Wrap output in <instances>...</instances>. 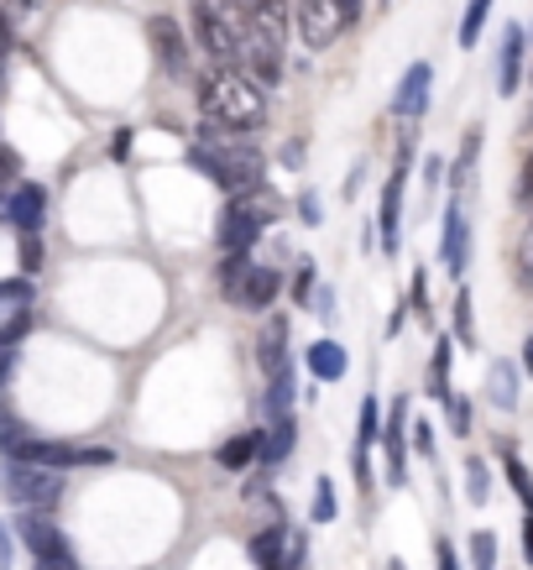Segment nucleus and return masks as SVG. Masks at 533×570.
I'll return each instance as SVG.
<instances>
[{
    "label": "nucleus",
    "instance_id": "1",
    "mask_svg": "<svg viewBox=\"0 0 533 570\" xmlns=\"http://www.w3.org/2000/svg\"><path fill=\"white\" fill-rule=\"evenodd\" d=\"M199 110L220 131H257L267 120V89H257L241 68H220L215 80L199 84Z\"/></svg>",
    "mask_w": 533,
    "mask_h": 570
},
{
    "label": "nucleus",
    "instance_id": "2",
    "mask_svg": "<svg viewBox=\"0 0 533 570\" xmlns=\"http://www.w3.org/2000/svg\"><path fill=\"white\" fill-rule=\"evenodd\" d=\"M0 497L17 508H53L63 497V472H47L32 461H0Z\"/></svg>",
    "mask_w": 533,
    "mask_h": 570
},
{
    "label": "nucleus",
    "instance_id": "3",
    "mask_svg": "<svg viewBox=\"0 0 533 570\" xmlns=\"http://www.w3.org/2000/svg\"><path fill=\"white\" fill-rule=\"evenodd\" d=\"M11 461H32V466H47V472H95V466H110L116 451H110V445H63V440L32 434Z\"/></svg>",
    "mask_w": 533,
    "mask_h": 570
},
{
    "label": "nucleus",
    "instance_id": "4",
    "mask_svg": "<svg viewBox=\"0 0 533 570\" xmlns=\"http://www.w3.org/2000/svg\"><path fill=\"white\" fill-rule=\"evenodd\" d=\"M408 162H414V141H403L393 173L382 183V204H376V241H382V256H397V246H403V189H408Z\"/></svg>",
    "mask_w": 533,
    "mask_h": 570
},
{
    "label": "nucleus",
    "instance_id": "5",
    "mask_svg": "<svg viewBox=\"0 0 533 570\" xmlns=\"http://www.w3.org/2000/svg\"><path fill=\"white\" fill-rule=\"evenodd\" d=\"M32 304H38L32 277L0 283V351H17L21 340H26V330H32Z\"/></svg>",
    "mask_w": 533,
    "mask_h": 570
},
{
    "label": "nucleus",
    "instance_id": "6",
    "mask_svg": "<svg viewBox=\"0 0 533 570\" xmlns=\"http://www.w3.org/2000/svg\"><path fill=\"white\" fill-rule=\"evenodd\" d=\"M194 42L204 48V59L210 63H220V68H241V38L210 11V6H204V0H194Z\"/></svg>",
    "mask_w": 533,
    "mask_h": 570
},
{
    "label": "nucleus",
    "instance_id": "7",
    "mask_svg": "<svg viewBox=\"0 0 533 570\" xmlns=\"http://www.w3.org/2000/svg\"><path fill=\"white\" fill-rule=\"evenodd\" d=\"M408 398H393V409H382V451H387V487L408 482Z\"/></svg>",
    "mask_w": 533,
    "mask_h": 570
},
{
    "label": "nucleus",
    "instance_id": "8",
    "mask_svg": "<svg viewBox=\"0 0 533 570\" xmlns=\"http://www.w3.org/2000/svg\"><path fill=\"white\" fill-rule=\"evenodd\" d=\"M17 534H21V545H26V555L32 560H58V555H74L68 550V534L47 518V513H38V508H26L17 518Z\"/></svg>",
    "mask_w": 533,
    "mask_h": 570
},
{
    "label": "nucleus",
    "instance_id": "9",
    "mask_svg": "<svg viewBox=\"0 0 533 570\" xmlns=\"http://www.w3.org/2000/svg\"><path fill=\"white\" fill-rule=\"evenodd\" d=\"M294 27H298V38L309 42L315 53H324V48L340 38V27H345V21H340V11L330 6V0H298V6H294Z\"/></svg>",
    "mask_w": 533,
    "mask_h": 570
},
{
    "label": "nucleus",
    "instance_id": "10",
    "mask_svg": "<svg viewBox=\"0 0 533 570\" xmlns=\"http://www.w3.org/2000/svg\"><path fill=\"white\" fill-rule=\"evenodd\" d=\"M262 241V215L246 199H231L220 210V252H252Z\"/></svg>",
    "mask_w": 533,
    "mask_h": 570
},
{
    "label": "nucleus",
    "instance_id": "11",
    "mask_svg": "<svg viewBox=\"0 0 533 570\" xmlns=\"http://www.w3.org/2000/svg\"><path fill=\"white\" fill-rule=\"evenodd\" d=\"M382 440V403H376V393L361 398V424H355V482L372 492V445Z\"/></svg>",
    "mask_w": 533,
    "mask_h": 570
},
{
    "label": "nucleus",
    "instance_id": "12",
    "mask_svg": "<svg viewBox=\"0 0 533 570\" xmlns=\"http://www.w3.org/2000/svg\"><path fill=\"white\" fill-rule=\"evenodd\" d=\"M246 6V27L262 32L267 42L288 48V32H294V6L288 0H241Z\"/></svg>",
    "mask_w": 533,
    "mask_h": 570
},
{
    "label": "nucleus",
    "instance_id": "13",
    "mask_svg": "<svg viewBox=\"0 0 533 570\" xmlns=\"http://www.w3.org/2000/svg\"><path fill=\"white\" fill-rule=\"evenodd\" d=\"M288 335H294L288 315H273L257 330V361H262V372L267 377H277V372H288V367H294V356H288Z\"/></svg>",
    "mask_w": 533,
    "mask_h": 570
},
{
    "label": "nucleus",
    "instance_id": "14",
    "mask_svg": "<svg viewBox=\"0 0 533 570\" xmlns=\"http://www.w3.org/2000/svg\"><path fill=\"white\" fill-rule=\"evenodd\" d=\"M466 256H471L466 210H460V199H450V210H445V241H439V262L450 267V277H460V273H466Z\"/></svg>",
    "mask_w": 533,
    "mask_h": 570
},
{
    "label": "nucleus",
    "instance_id": "15",
    "mask_svg": "<svg viewBox=\"0 0 533 570\" xmlns=\"http://www.w3.org/2000/svg\"><path fill=\"white\" fill-rule=\"evenodd\" d=\"M429 80H435V68H429V63H414V68L403 74V84H397V95H393V116L397 120L424 116V105H429Z\"/></svg>",
    "mask_w": 533,
    "mask_h": 570
},
{
    "label": "nucleus",
    "instance_id": "16",
    "mask_svg": "<svg viewBox=\"0 0 533 570\" xmlns=\"http://www.w3.org/2000/svg\"><path fill=\"white\" fill-rule=\"evenodd\" d=\"M147 38H152V48H158V59L168 74H183V68H189V42H183L173 17H152L147 21Z\"/></svg>",
    "mask_w": 533,
    "mask_h": 570
},
{
    "label": "nucleus",
    "instance_id": "17",
    "mask_svg": "<svg viewBox=\"0 0 533 570\" xmlns=\"http://www.w3.org/2000/svg\"><path fill=\"white\" fill-rule=\"evenodd\" d=\"M6 220L17 225L21 236H26V231H42V220H47V189H42V183H21L17 194H11V204H6Z\"/></svg>",
    "mask_w": 533,
    "mask_h": 570
},
{
    "label": "nucleus",
    "instance_id": "18",
    "mask_svg": "<svg viewBox=\"0 0 533 570\" xmlns=\"http://www.w3.org/2000/svg\"><path fill=\"white\" fill-rule=\"evenodd\" d=\"M523 53H529V32L523 27H508L502 32V74H497V95H518V84H523Z\"/></svg>",
    "mask_w": 533,
    "mask_h": 570
},
{
    "label": "nucleus",
    "instance_id": "19",
    "mask_svg": "<svg viewBox=\"0 0 533 570\" xmlns=\"http://www.w3.org/2000/svg\"><path fill=\"white\" fill-rule=\"evenodd\" d=\"M298 445V419L288 413V419H267V430H262V455H257V466H267V472H277L288 455H294Z\"/></svg>",
    "mask_w": 533,
    "mask_h": 570
},
{
    "label": "nucleus",
    "instance_id": "20",
    "mask_svg": "<svg viewBox=\"0 0 533 570\" xmlns=\"http://www.w3.org/2000/svg\"><path fill=\"white\" fill-rule=\"evenodd\" d=\"M277 294H283V273L277 267H257L252 262V273H246V283H241V309H273Z\"/></svg>",
    "mask_w": 533,
    "mask_h": 570
},
{
    "label": "nucleus",
    "instance_id": "21",
    "mask_svg": "<svg viewBox=\"0 0 533 570\" xmlns=\"http://www.w3.org/2000/svg\"><path fill=\"white\" fill-rule=\"evenodd\" d=\"M303 361H309V372H315L319 382H340V377L351 372V351H345L340 340H330V335L315 340V346L303 351Z\"/></svg>",
    "mask_w": 533,
    "mask_h": 570
},
{
    "label": "nucleus",
    "instance_id": "22",
    "mask_svg": "<svg viewBox=\"0 0 533 570\" xmlns=\"http://www.w3.org/2000/svg\"><path fill=\"white\" fill-rule=\"evenodd\" d=\"M257 455H262V430H246V434H231V440L215 451V461L225 472H252Z\"/></svg>",
    "mask_w": 533,
    "mask_h": 570
},
{
    "label": "nucleus",
    "instance_id": "23",
    "mask_svg": "<svg viewBox=\"0 0 533 570\" xmlns=\"http://www.w3.org/2000/svg\"><path fill=\"white\" fill-rule=\"evenodd\" d=\"M294 398H298L294 367H288V372H277V377H267V419H288V413H294Z\"/></svg>",
    "mask_w": 533,
    "mask_h": 570
},
{
    "label": "nucleus",
    "instance_id": "24",
    "mask_svg": "<svg viewBox=\"0 0 533 570\" xmlns=\"http://www.w3.org/2000/svg\"><path fill=\"white\" fill-rule=\"evenodd\" d=\"M487 398H492L497 409H513L518 403V367L513 361H497L492 372H487Z\"/></svg>",
    "mask_w": 533,
    "mask_h": 570
},
{
    "label": "nucleus",
    "instance_id": "25",
    "mask_svg": "<svg viewBox=\"0 0 533 570\" xmlns=\"http://www.w3.org/2000/svg\"><path fill=\"white\" fill-rule=\"evenodd\" d=\"M246 273H252V252H225V262H220V294H225V304L241 298Z\"/></svg>",
    "mask_w": 533,
    "mask_h": 570
},
{
    "label": "nucleus",
    "instance_id": "26",
    "mask_svg": "<svg viewBox=\"0 0 533 570\" xmlns=\"http://www.w3.org/2000/svg\"><path fill=\"white\" fill-rule=\"evenodd\" d=\"M450 356H455V340L445 335V340H435V356H429V393L445 403L450 398Z\"/></svg>",
    "mask_w": 533,
    "mask_h": 570
},
{
    "label": "nucleus",
    "instance_id": "27",
    "mask_svg": "<svg viewBox=\"0 0 533 570\" xmlns=\"http://www.w3.org/2000/svg\"><path fill=\"white\" fill-rule=\"evenodd\" d=\"M476 158H481V131H466V147H460V158H455L450 168V183H455V199H460V189H466V178H471Z\"/></svg>",
    "mask_w": 533,
    "mask_h": 570
},
{
    "label": "nucleus",
    "instance_id": "28",
    "mask_svg": "<svg viewBox=\"0 0 533 570\" xmlns=\"http://www.w3.org/2000/svg\"><path fill=\"white\" fill-rule=\"evenodd\" d=\"M335 513H340L335 482H330V476H319V482H315V508H309V518H315V524H335Z\"/></svg>",
    "mask_w": 533,
    "mask_h": 570
},
{
    "label": "nucleus",
    "instance_id": "29",
    "mask_svg": "<svg viewBox=\"0 0 533 570\" xmlns=\"http://www.w3.org/2000/svg\"><path fill=\"white\" fill-rule=\"evenodd\" d=\"M17 262H21V277H38L42 262H47V246H42V231H26L17 246Z\"/></svg>",
    "mask_w": 533,
    "mask_h": 570
},
{
    "label": "nucleus",
    "instance_id": "30",
    "mask_svg": "<svg viewBox=\"0 0 533 570\" xmlns=\"http://www.w3.org/2000/svg\"><path fill=\"white\" fill-rule=\"evenodd\" d=\"M487 17H492V0H471V6H466V17H460V48H476Z\"/></svg>",
    "mask_w": 533,
    "mask_h": 570
},
{
    "label": "nucleus",
    "instance_id": "31",
    "mask_svg": "<svg viewBox=\"0 0 533 570\" xmlns=\"http://www.w3.org/2000/svg\"><path fill=\"white\" fill-rule=\"evenodd\" d=\"M502 472H508V482H513V492H518V503L533 513V472L518 461V455H502Z\"/></svg>",
    "mask_w": 533,
    "mask_h": 570
},
{
    "label": "nucleus",
    "instance_id": "32",
    "mask_svg": "<svg viewBox=\"0 0 533 570\" xmlns=\"http://www.w3.org/2000/svg\"><path fill=\"white\" fill-rule=\"evenodd\" d=\"M26 440H32V430H26V424H21L17 413H0V455H6V461H11V455H17L21 445H26Z\"/></svg>",
    "mask_w": 533,
    "mask_h": 570
},
{
    "label": "nucleus",
    "instance_id": "33",
    "mask_svg": "<svg viewBox=\"0 0 533 570\" xmlns=\"http://www.w3.org/2000/svg\"><path fill=\"white\" fill-rule=\"evenodd\" d=\"M466 492H471V503H487V497H492V476H487V461H481V455L466 461Z\"/></svg>",
    "mask_w": 533,
    "mask_h": 570
},
{
    "label": "nucleus",
    "instance_id": "34",
    "mask_svg": "<svg viewBox=\"0 0 533 570\" xmlns=\"http://www.w3.org/2000/svg\"><path fill=\"white\" fill-rule=\"evenodd\" d=\"M455 340L460 346H476V325H471V288L455 294Z\"/></svg>",
    "mask_w": 533,
    "mask_h": 570
},
{
    "label": "nucleus",
    "instance_id": "35",
    "mask_svg": "<svg viewBox=\"0 0 533 570\" xmlns=\"http://www.w3.org/2000/svg\"><path fill=\"white\" fill-rule=\"evenodd\" d=\"M471 560H476V570H497V534L492 529L471 534Z\"/></svg>",
    "mask_w": 533,
    "mask_h": 570
},
{
    "label": "nucleus",
    "instance_id": "36",
    "mask_svg": "<svg viewBox=\"0 0 533 570\" xmlns=\"http://www.w3.org/2000/svg\"><path fill=\"white\" fill-rule=\"evenodd\" d=\"M445 413H450V430L466 440V434H471V398H466V393H450V398H445Z\"/></svg>",
    "mask_w": 533,
    "mask_h": 570
},
{
    "label": "nucleus",
    "instance_id": "37",
    "mask_svg": "<svg viewBox=\"0 0 533 570\" xmlns=\"http://www.w3.org/2000/svg\"><path fill=\"white\" fill-rule=\"evenodd\" d=\"M204 6H210V11H215V17L236 32V38L246 32V6H241V0H204Z\"/></svg>",
    "mask_w": 533,
    "mask_h": 570
},
{
    "label": "nucleus",
    "instance_id": "38",
    "mask_svg": "<svg viewBox=\"0 0 533 570\" xmlns=\"http://www.w3.org/2000/svg\"><path fill=\"white\" fill-rule=\"evenodd\" d=\"M315 262H298V273H294V288H288V294H294V304H309V298H315Z\"/></svg>",
    "mask_w": 533,
    "mask_h": 570
},
{
    "label": "nucleus",
    "instance_id": "39",
    "mask_svg": "<svg viewBox=\"0 0 533 570\" xmlns=\"http://www.w3.org/2000/svg\"><path fill=\"white\" fill-rule=\"evenodd\" d=\"M518 210L523 215H533V152H529V162H523V173H518Z\"/></svg>",
    "mask_w": 533,
    "mask_h": 570
},
{
    "label": "nucleus",
    "instance_id": "40",
    "mask_svg": "<svg viewBox=\"0 0 533 570\" xmlns=\"http://www.w3.org/2000/svg\"><path fill=\"white\" fill-rule=\"evenodd\" d=\"M131 147H137V131L126 126V131H116V137H110V158L126 162V158H131Z\"/></svg>",
    "mask_w": 533,
    "mask_h": 570
},
{
    "label": "nucleus",
    "instance_id": "41",
    "mask_svg": "<svg viewBox=\"0 0 533 570\" xmlns=\"http://www.w3.org/2000/svg\"><path fill=\"white\" fill-rule=\"evenodd\" d=\"M298 220H303V225H319V220H324V210H319V194H298Z\"/></svg>",
    "mask_w": 533,
    "mask_h": 570
},
{
    "label": "nucleus",
    "instance_id": "42",
    "mask_svg": "<svg viewBox=\"0 0 533 570\" xmlns=\"http://www.w3.org/2000/svg\"><path fill=\"white\" fill-rule=\"evenodd\" d=\"M414 445H418V455H424V461H435V430H429L424 419L414 424Z\"/></svg>",
    "mask_w": 533,
    "mask_h": 570
},
{
    "label": "nucleus",
    "instance_id": "43",
    "mask_svg": "<svg viewBox=\"0 0 533 570\" xmlns=\"http://www.w3.org/2000/svg\"><path fill=\"white\" fill-rule=\"evenodd\" d=\"M309 304H315L319 319H335V288H315V298H309Z\"/></svg>",
    "mask_w": 533,
    "mask_h": 570
},
{
    "label": "nucleus",
    "instance_id": "44",
    "mask_svg": "<svg viewBox=\"0 0 533 570\" xmlns=\"http://www.w3.org/2000/svg\"><path fill=\"white\" fill-rule=\"evenodd\" d=\"M424 283H429V277H424V267H414V294H408V304H414L418 315L429 309V298H424Z\"/></svg>",
    "mask_w": 533,
    "mask_h": 570
},
{
    "label": "nucleus",
    "instance_id": "45",
    "mask_svg": "<svg viewBox=\"0 0 533 570\" xmlns=\"http://www.w3.org/2000/svg\"><path fill=\"white\" fill-rule=\"evenodd\" d=\"M32 570H84L74 555H58V560H32Z\"/></svg>",
    "mask_w": 533,
    "mask_h": 570
},
{
    "label": "nucleus",
    "instance_id": "46",
    "mask_svg": "<svg viewBox=\"0 0 533 570\" xmlns=\"http://www.w3.org/2000/svg\"><path fill=\"white\" fill-rule=\"evenodd\" d=\"M17 173H21V158L11 147H0V178H17Z\"/></svg>",
    "mask_w": 533,
    "mask_h": 570
},
{
    "label": "nucleus",
    "instance_id": "47",
    "mask_svg": "<svg viewBox=\"0 0 533 570\" xmlns=\"http://www.w3.org/2000/svg\"><path fill=\"white\" fill-rule=\"evenodd\" d=\"M17 377V351H0V388Z\"/></svg>",
    "mask_w": 533,
    "mask_h": 570
},
{
    "label": "nucleus",
    "instance_id": "48",
    "mask_svg": "<svg viewBox=\"0 0 533 570\" xmlns=\"http://www.w3.org/2000/svg\"><path fill=\"white\" fill-rule=\"evenodd\" d=\"M330 6L340 11V21H355V17H361V0H330Z\"/></svg>",
    "mask_w": 533,
    "mask_h": 570
},
{
    "label": "nucleus",
    "instance_id": "49",
    "mask_svg": "<svg viewBox=\"0 0 533 570\" xmlns=\"http://www.w3.org/2000/svg\"><path fill=\"white\" fill-rule=\"evenodd\" d=\"M11 42H17V32H11V21H6V11H0V59L11 53Z\"/></svg>",
    "mask_w": 533,
    "mask_h": 570
},
{
    "label": "nucleus",
    "instance_id": "50",
    "mask_svg": "<svg viewBox=\"0 0 533 570\" xmlns=\"http://www.w3.org/2000/svg\"><path fill=\"white\" fill-rule=\"evenodd\" d=\"M439 162H445V158H429V162H424V183H429V189H435L439 178H445V168H439Z\"/></svg>",
    "mask_w": 533,
    "mask_h": 570
},
{
    "label": "nucleus",
    "instance_id": "51",
    "mask_svg": "<svg viewBox=\"0 0 533 570\" xmlns=\"http://www.w3.org/2000/svg\"><path fill=\"white\" fill-rule=\"evenodd\" d=\"M523 560L533 566V513H529V524H523Z\"/></svg>",
    "mask_w": 533,
    "mask_h": 570
},
{
    "label": "nucleus",
    "instance_id": "52",
    "mask_svg": "<svg viewBox=\"0 0 533 570\" xmlns=\"http://www.w3.org/2000/svg\"><path fill=\"white\" fill-rule=\"evenodd\" d=\"M439 570H460V566H455V550H450V545H439Z\"/></svg>",
    "mask_w": 533,
    "mask_h": 570
},
{
    "label": "nucleus",
    "instance_id": "53",
    "mask_svg": "<svg viewBox=\"0 0 533 570\" xmlns=\"http://www.w3.org/2000/svg\"><path fill=\"white\" fill-rule=\"evenodd\" d=\"M523 372L533 377V335H529V346H523Z\"/></svg>",
    "mask_w": 533,
    "mask_h": 570
},
{
    "label": "nucleus",
    "instance_id": "54",
    "mask_svg": "<svg viewBox=\"0 0 533 570\" xmlns=\"http://www.w3.org/2000/svg\"><path fill=\"white\" fill-rule=\"evenodd\" d=\"M387 570H408V566H403V560H393V566H387Z\"/></svg>",
    "mask_w": 533,
    "mask_h": 570
}]
</instances>
